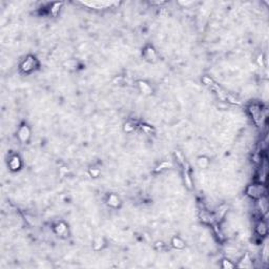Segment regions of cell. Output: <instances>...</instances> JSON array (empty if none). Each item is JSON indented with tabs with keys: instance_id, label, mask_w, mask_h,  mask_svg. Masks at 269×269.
I'll return each mask as SVG.
<instances>
[{
	"instance_id": "cell-1",
	"label": "cell",
	"mask_w": 269,
	"mask_h": 269,
	"mask_svg": "<svg viewBox=\"0 0 269 269\" xmlns=\"http://www.w3.org/2000/svg\"><path fill=\"white\" fill-rule=\"evenodd\" d=\"M29 130L27 127H22V128L20 129V131H19V137H20V139L22 141H25L27 138H29Z\"/></svg>"
}]
</instances>
